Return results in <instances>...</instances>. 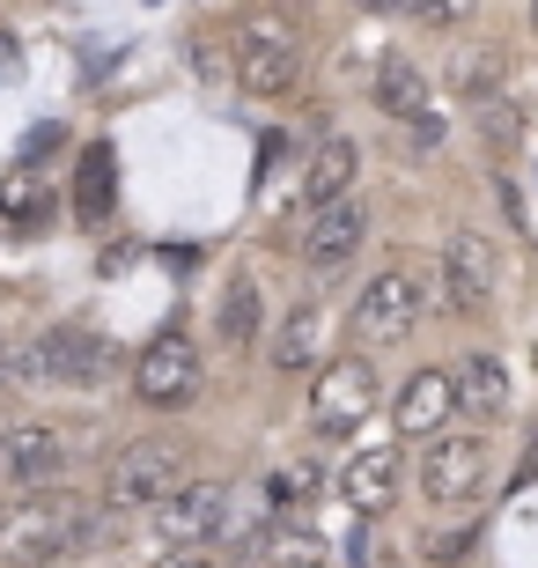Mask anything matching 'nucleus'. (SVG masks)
<instances>
[{
    "label": "nucleus",
    "instance_id": "nucleus-1",
    "mask_svg": "<svg viewBox=\"0 0 538 568\" xmlns=\"http://www.w3.org/2000/svg\"><path fill=\"white\" fill-rule=\"evenodd\" d=\"M119 509L111 503H82L52 487H22V503L0 517V561L8 568H52V561H82V554L111 547L119 539Z\"/></svg>",
    "mask_w": 538,
    "mask_h": 568
},
{
    "label": "nucleus",
    "instance_id": "nucleus-2",
    "mask_svg": "<svg viewBox=\"0 0 538 568\" xmlns=\"http://www.w3.org/2000/svg\"><path fill=\"white\" fill-rule=\"evenodd\" d=\"M111 377V339L89 325H52L8 347V384L16 392H82V384Z\"/></svg>",
    "mask_w": 538,
    "mask_h": 568
},
{
    "label": "nucleus",
    "instance_id": "nucleus-3",
    "mask_svg": "<svg viewBox=\"0 0 538 568\" xmlns=\"http://www.w3.org/2000/svg\"><path fill=\"white\" fill-rule=\"evenodd\" d=\"M229 60H236V89L244 97H295L303 89V38H295V22L281 8H251L236 22V38H229Z\"/></svg>",
    "mask_w": 538,
    "mask_h": 568
},
{
    "label": "nucleus",
    "instance_id": "nucleus-4",
    "mask_svg": "<svg viewBox=\"0 0 538 568\" xmlns=\"http://www.w3.org/2000/svg\"><path fill=\"white\" fill-rule=\"evenodd\" d=\"M495 436L487 428H435L428 450H420V495L435 509H479L487 487H495Z\"/></svg>",
    "mask_w": 538,
    "mask_h": 568
},
{
    "label": "nucleus",
    "instance_id": "nucleus-5",
    "mask_svg": "<svg viewBox=\"0 0 538 568\" xmlns=\"http://www.w3.org/2000/svg\"><path fill=\"white\" fill-rule=\"evenodd\" d=\"M376 406H384V377H376V362L369 355H332L325 369L311 377L303 414H311L317 436H339V443H347L354 428L376 422Z\"/></svg>",
    "mask_w": 538,
    "mask_h": 568
},
{
    "label": "nucleus",
    "instance_id": "nucleus-6",
    "mask_svg": "<svg viewBox=\"0 0 538 568\" xmlns=\"http://www.w3.org/2000/svg\"><path fill=\"white\" fill-rule=\"evenodd\" d=\"M428 303H435L428 266H384V274H369V288L354 295V339L362 347H392V339H406L428 317Z\"/></svg>",
    "mask_w": 538,
    "mask_h": 568
},
{
    "label": "nucleus",
    "instance_id": "nucleus-7",
    "mask_svg": "<svg viewBox=\"0 0 538 568\" xmlns=\"http://www.w3.org/2000/svg\"><path fill=\"white\" fill-rule=\"evenodd\" d=\"M207 392V362H200V339L185 325H163V333L148 339L141 355H133V399L155 406V414H177Z\"/></svg>",
    "mask_w": 538,
    "mask_h": 568
},
{
    "label": "nucleus",
    "instance_id": "nucleus-8",
    "mask_svg": "<svg viewBox=\"0 0 538 568\" xmlns=\"http://www.w3.org/2000/svg\"><path fill=\"white\" fill-rule=\"evenodd\" d=\"M177 487H185V443L148 436V443H125L119 458H111L104 503L111 509H155V503H170Z\"/></svg>",
    "mask_w": 538,
    "mask_h": 568
},
{
    "label": "nucleus",
    "instance_id": "nucleus-9",
    "mask_svg": "<svg viewBox=\"0 0 538 568\" xmlns=\"http://www.w3.org/2000/svg\"><path fill=\"white\" fill-rule=\"evenodd\" d=\"M229 509H236V495H229L222 480H185L170 503L148 509V531H155V547L177 554V547H214L229 531Z\"/></svg>",
    "mask_w": 538,
    "mask_h": 568
},
{
    "label": "nucleus",
    "instance_id": "nucleus-10",
    "mask_svg": "<svg viewBox=\"0 0 538 568\" xmlns=\"http://www.w3.org/2000/svg\"><path fill=\"white\" fill-rule=\"evenodd\" d=\"M435 281H443V295H450V311H465V317L495 311V295H501V244L487 230H450Z\"/></svg>",
    "mask_w": 538,
    "mask_h": 568
},
{
    "label": "nucleus",
    "instance_id": "nucleus-11",
    "mask_svg": "<svg viewBox=\"0 0 538 568\" xmlns=\"http://www.w3.org/2000/svg\"><path fill=\"white\" fill-rule=\"evenodd\" d=\"M362 244H369V207H362V192H339V200L311 207V222H303V266H311L317 281L347 274L354 258H362Z\"/></svg>",
    "mask_w": 538,
    "mask_h": 568
},
{
    "label": "nucleus",
    "instance_id": "nucleus-12",
    "mask_svg": "<svg viewBox=\"0 0 538 568\" xmlns=\"http://www.w3.org/2000/svg\"><path fill=\"white\" fill-rule=\"evenodd\" d=\"M398 480H406V458H398V443H362L339 458L332 473V495L354 509V517H384L398 503Z\"/></svg>",
    "mask_w": 538,
    "mask_h": 568
},
{
    "label": "nucleus",
    "instance_id": "nucleus-13",
    "mask_svg": "<svg viewBox=\"0 0 538 568\" xmlns=\"http://www.w3.org/2000/svg\"><path fill=\"white\" fill-rule=\"evenodd\" d=\"M236 561H251V568H332V547L295 517V509H281V517H266L258 531H244Z\"/></svg>",
    "mask_w": 538,
    "mask_h": 568
},
{
    "label": "nucleus",
    "instance_id": "nucleus-14",
    "mask_svg": "<svg viewBox=\"0 0 538 568\" xmlns=\"http://www.w3.org/2000/svg\"><path fill=\"white\" fill-rule=\"evenodd\" d=\"M67 436L60 428H44V422H16V428H0V473L16 487H52L67 480Z\"/></svg>",
    "mask_w": 538,
    "mask_h": 568
},
{
    "label": "nucleus",
    "instance_id": "nucleus-15",
    "mask_svg": "<svg viewBox=\"0 0 538 568\" xmlns=\"http://www.w3.org/2000/svg\"><path fill=\"white\" fill-rule=\"evenodd\" d=\"M67 207H74L82 230H111V222H119V148H111V141H89L82 155H74Z\"/></svg>",
    "mask_w": 538,
    "mask_h": 568
},
{
    "label": "nucleus",
    "instance_id": "nucleus-16",
    "mask_svg": "<svg viewBox=\"0 0 538 568\" xmlns=\"http://www.w3.org/2000/svg\"><path fill=\"white\" fill-rule=\"evenodd\" d=\"M450 414H457V369H414V377L392 392L398 436H420V443H428L435 428H450Z\"/></svg>",
    "mask_w": 538,
    "mask_h": 568
},
{
    "label": "nucleus",
    "instance_id": "nucleus-17",
    "mask_svg": "<svg viewBox=\"0 0 538 568\" xmlns=\"http://www.w3.org/2000/svg\"><path fill=\"white\" fill-rule=\"evenodd\" d=\"M52 214H60V192H52V178H44V155H22V163L0 178V230L38 236Z\"/></svg>",
    "mask_w": 538,
    "mask_h": 568
},
{
    "label": "nucleus",
    "instance_id": "nucleus-18",
    "mask_svg": "<svg viewBox=\"0 0 538 568\" xmlns=\"http://www.w3.org/2000/svg\"><path fill=\"white\" fill-rule=\"evenodd\" d=\"M509 406H517V392H509V362H501L495 347H473V355L457 362V414H473L479 428H495Z\"/></svg>",
    "mask_w": 538,
    "mask_h": 568
},
{
    "label": "nucleus",
    "instance_id": "nucleus-19",
    "mask_svg": "<svg viewBox=\"0 0 538 568\" xmlns=\"http://www.w3.org/2000/svg\"><path fill=\"white\" fill-rule=\"evenodd\" d=\"M369 97H376V111H384L392 126H406V119H428V111H435L428 74H420V60H414V52H384V60H376Z\"/></svg>",
    "mask_w": 538,
    "mask_h": 568
},
{
    "label": "nucleus",
    "instance_id": "nucleus-20",
    "mask_svg": "<svg viewBox=\"0 0 538 568\" xmlns=\"http://www.w3.org/2000/svg\"><path fill=\"white\" fill-rule=\"evenodd\" d=\"M214 333H222L229 355H251L258 333H266V295H258V274H229L222 295H214Z\"/></svg>",
    "mask_w": 538,
    "mask_h": 568
},
{
    "label": "nucleus",
    "instance_id": "nucleus-21",
    "mask_svg": "<svg viewBox=\"0 0 538 568\" xmlns=\"http://www.w3.org/2000/svg\"><path fill=\"white\" fill-rule=\"evenodd\" d=\"M354 178H362V148H354L347 133L317 141V148H311V163H303V207H325V200L354 192Z\"/></svg>",
    "mask_w": 538,
    "mask_h": 568
},
{
    "label": "nucleus",
    "instance_id": "nucleus-22",
    "mask_svg": "<svg viewBox=\"0 0 538 568\" xmlns=\"http://www.w3.org/2000/svg\"><path fill=\"white\" fill-rule=\"evenodd\" d=\"M317 347H325V311H317V303H288L281 333H273V369L295 377V369H311V362H317Z\"/></svg>",
    "mask_w": 538,
    "mask_h": 568
},
{
    "label": "nucleus",
    "instance_id": "nucleus-23",
    "mask_svg": "<svg viewBox=\"0 0 538 568\" xmlns=\"http://www.w3.org/2000/svg\"><path fill=\"white\" fill-rule=\"evenodd\" d=\"M457 97L479 104V97H501V52H457Z\"/></svg>",
    "mask_w": 538,
    "mask_h": 568
},
{
    "label": "nucleus",
    "instance_id": "nucleus-24",
    "mask_svg": "<svg viewBox=\"0 0 538 568\" xmlns=\"http://www.w3.org/2000/svg\"><path fill=\"white\" fill-rule=\"evenodd\" d=\"M420 30H457V22H473V0H398Z\"/></svg>",
    "mask_w": 538,
    "mask_h": 568
},
{
    "label": "nucleus",
    "instance_id": "nucleus-25",
    "mask_svg": "<svg viewBox=\"0 0 538 568\" xmlns=\"http://www.w3.org/2000/svg\"><path fill=\"white\" fill-rule=\"evenodd\" d=\"M317 480H325V473H317V465L311 458H295L288 465V473H273V503H281V509H303V503H311V495H317Z\"/></svg>",
    "mask_w": 538,
    "mask_h": 568
},
{
    "label": "nucleus",
    "instance_id": "nucleus-26",
    "mask_svg": "<svg viewBox=\"0 0 538 568\" xmlns=\"http://www.w3.org/2000/svg\"><path fill=\"white\" fill-rule=\"evenodd\" d=\"M155 568H236V554H222V547H177V554H163Z\"/></svg>",
    "mask_w": 538,
    "mask_h": 568
},
{
    "label": "nucleus",
    "instance_id": "nucleus-27",
    "mask_svg": "<svg viewBox=\"0 0 538 568\" xmlns=\"http://www.w3.org/2000/svg\"><path fill=\"white\" fill-rule=\"evenodd\" d=\"M406 148L435 155V148H443V111H428V119H406Z\"/></svg>",
    "mask_w": 538,
    "mask_h": 568
},
{
    "label": "nucleus",
    "instance_id": "nucleus-28",
    "mask_svg": "<svg viewBox=\"0 0 538 568\" xmlns=\"http://www.w3.org/2000/svg\"><path fill=\"white\" fill-rule=\"evenodd\" d=\"M0 392H16V384H8V347H0Z\"/></svg>",
    "mask_w": 538,
    "mask_h": 568
},
{
    "label": "nucleus",
    "instance_id": "nucleus-29",
    "mask_svg": "<svg viewBox=\"0 0 538 568\" xmlns=\"http://www.w3.org/2000/svg\"><path fill=\"white\" fill-rule=\"evenodd\" d=\"M531 22H538V0H531Z\"/></svg>",
    "mask_w": 538,
    "mask_h": 568
}]
</instances>
